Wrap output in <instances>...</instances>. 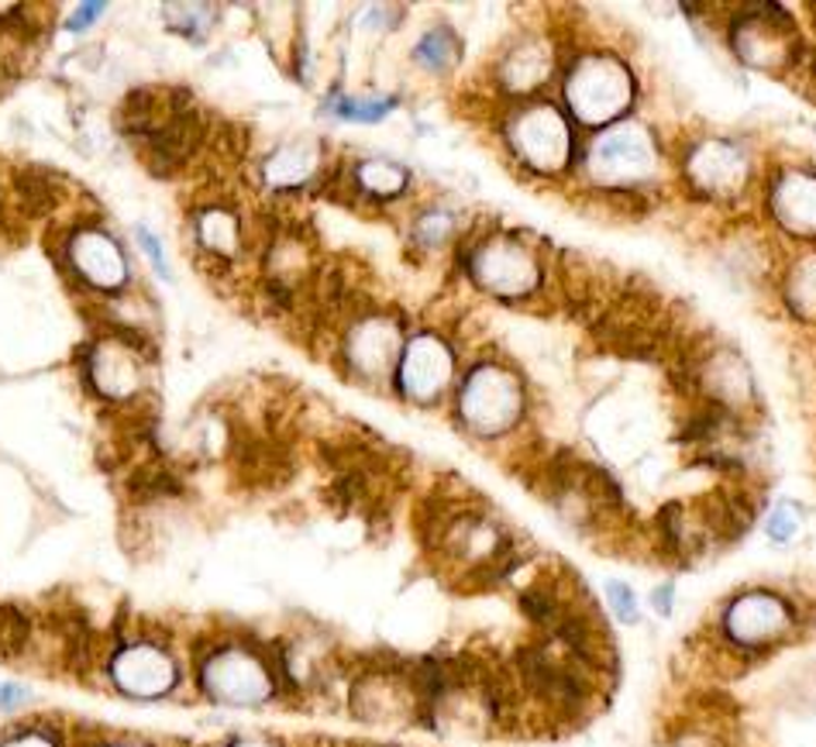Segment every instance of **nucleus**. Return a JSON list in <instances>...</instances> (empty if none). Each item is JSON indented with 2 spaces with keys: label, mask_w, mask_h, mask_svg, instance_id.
I'll list each match as a JSON object with an SVG mask.
<instances>
[{
  "label": "nucleus",
  "mask_w": 816,
  "mask_h": 747,
  "mask_svg": "<svg viewBox=\"0 0 816 747\" xmlns=\"http://www.w3.org/2000/svg\"><path fill=\"white\" fill-rule=\"evenodd\" d=\"M568 104L579 121L586 124H603L616 118L627 107L634 83L624 62L613 56H586L568 76Z\"/></svg>",
  "instance_id": "1"
},
{
  "label": "nucleus",
  "mask_w": 816,
  "mask_h": 747,
  "mask_svg": "<svg viewBox=\"0 0 816 747\" xmlns=\"http://www.w3.org/2000/svg\"><path fill=\"white\" fill-rule=\"evenodd\" d=\"M458 410H461V421H466L476 434H487V437L506 434L524 413L520 383L511 376V372L482 365L466 379V386H461Z\"/></svg>",
  "instance_id": "2"
},
{
  "label": "nucleus",
  "mask_w": 816,
  "mask_h": 747,
  "mask_svg": "<svg viewBox=\"0 0 816 747\" xmlns=\"http://www.w3.org/2000/svg\"><path fill=\"white\" fill-rule=\"evenodd\" d=\"M511 145L527 166L551 172V169L565 166L572 135H568V124L562 121L555 107L527 104L511 121Z\"/></svg>",
  "instance_id": "3"
},
{
  "label": "nucleus",
  "mask_w": 816,
  "mask_h": 747,
  "mask_svg": "<svg viewBox=\"0 0 816 747\" xmlns=\"http://www.w3.org/2000/svg\"><path fill=\"white\" fill-rule=\"evenodd\" d=\"M589 169L607 186H631L655 169V148L641 128H613L589 152Z\"/></svg>",
  "instance_id": "4"
},
{
  "label": "nucleus",
  "mask_w": 816,
  "mask_h": 747,
  "mask_svg": "<svg viewBox=\"0 0 816 747\" xmlns=\"http://www.w3.org/2000/svg\"><path fill=\"white\" fill-rule=\"evenodd\" d=\"M472 276L496 297H524L538 287V262L511 238H493L472 255Z\"/></svg>",
  "instance_id": "5"
},
{
  "label": "nucleus",
  "mask_w": 816,
  "mask_h": 747,
  "mask_svg": "<svg viewBox=\"0 0 816 747\" xmlns=\"http://www.w3.org/2000/svg\"><path fill=\"white\" fill-rule=\"evenodd\" d=\"M792 627V610L771 592H747L727 606L723 630L741 648H768Z\"/></svg>",
  "instance_id": "6"
},
{
  "label": "nucleus",
  "mask_w": 816,
  "mask_h": 747,
  "mask_svg": "<svg viewBox=\"0 0 816 747\" xmlns=\"http://www.w3.org/2000/svg\"><path fill=\"white\" fill-rule=\"evenodd\" d=\"M204 683L214 699L235 702V707H255V702L273 696L269 672L262 668L255 654H245V651L214 654L204 668Z\"/></svg>",
  "instance_id": "7"
},
{
  "label": "nucleus",
  "mask_w": 816,
  "mask_h": 747,
  "mask_svg": "<svg viewBox=\"0 0 816 747\" xmlns=\"http://www.w3.org/2000/svg\"><path fill=\"white\" fill-rule=\"evenodd\" d=\"M452 351L441 345L434 335L413 338L404 351V365H400V386L413 403H434L445 386L452 383Z\"/></svg>",
  "instance_id": "8"
},
{
  "label": "nucleus",
  "mask_w": 816,
  "mask_h": 747,
  "mask_svg": "<svg viewBox=\"0 0 816 747\" xmlns=\"http://www.w3.org/2000/svg\"><path fill=\"white\" fill-rule=\"evenodd\" d=\"M110 675H115V683L131 692V696H163L172 689L176 683V665L169 662V654H163L159 648H128L115 658V665H110Z\"/></svg>",
  "instance_id": "9"
},
{
  "label": "nucleus",
  "mask_w": 816,
  "mask_h": 747,
  "mask_svg": "<svg viewBox=\"0 0 816 747\" xmlns=\"http://www.w3.org/2000/svg\"><path fill=\"white\" fill-rule=\"evenodd\" d=\"M70 258H73V269L104 293L121 290L128 282L124 255L104 231H80L70 245Z\"/></svg>",
  "instance_id": "10"
},
{
  "label": "nucleus",
  "mask_w": 816,
  "mask_h": 747,
  "mask_svg": "<svg viewBox=\"0 0 816 747\" xmlns=\"http://www.w3.org/2000/svg\"><path fill=\"white\" fill-rule=\"evenodd\" d=\"M771 214L785 231L816 238V176L785 172L771 183Z\"/></svg>",
  "instance_id": "11"
},
{
  "label": "nucleus",
  "mask_w": 816,
  "mask_h": 747,
  "mask_svg": "<svg viewBox=\"0 0 816 747\" xmlns=\"http://www.w3.org/2000/svg\"><path fill=\"white\" fill-rule=\"evenodd\" d=\"M396 348H400V332H396V324L383 321V317H369L348 338L351 369H359L365 379H380L389 372Z\"/></svg>",
  "instance_id": "12"
},
{
  "label": "nucleus",
  "mask_w": 816,
  "mask_h": 747,
  "mask_svg": "<svg viewBox=\"0 0 816 747\" xmlns=\"http://www.w3.org/2000/svg\"><path fill=\"white\" fill-rule=\"evenodd\" d=\"M689 172L699 186L723 193V190H734L737 180H744V159L737 156V148H731L727 142H710L693 156Z\"/></svg>",
  "instance_id": "13"
},
{
  "label": "nucleus",
  "mask_w": 816,
  "mask_h": 747,
  "mask_svg": "<svg viewBox=\"0 0 816 747\" xmlns=\"http://www.w3.org/2000/svg\"><path fill=\"white\" fill-rule=\"evenodd\" d=\"M91 372H94V383L107 393V397H115V400H124V397H131V393L139 389V362L121 345L97 348L94 351V362H91Z\"/></svg>",
  "instance_id": "14"
},
{
  "label": "nucleus",
  "mask_w": 816,
  "mask_h": 747,
  "mask_svg": "<svg viewBox=\"0 0 816 747\" xmlns=\"http://www.w3.org/2000/svg\"><path fill=\"white\" fill-rule=\"evenodd\" d=\"M317 169V152L311 145H286L266 162V180L269 186H300L314 176Z\"/></svg>",
  "instance_id": "15"
},
{
  "label": "nucleus",
  "mask_w": 816,
  "mask_h": 747,
  "mask_svg": "<svg viewBox=\"0 0 816 747\" xmlns=\"http://www.w3.org/2000/svg\"><path fill=\"white\" fill-rule=\"evenodd\" d=\"M196 228H201V238L204 245L217 255H235L238 252V221L235 214L228 210H204L201 221H196Z\"/></svg>",
  "instance_id": "16"
},
{
  "label": "nucleus",
  "mask_w": 816,
  "mask_h": 747,
  "mask_svg": "<svg viewBox=\"0 0 816 747\" xmlns=\"http://www.w3.org/2000/svg\"><path fill=\"white\" fill-rule=\"evenodd\" d=\"M356 176H359V186L369 190V193H376V196H396V193H400V190L410 183L407 169L393 166V162H383V159H369V162H362V166L356 169Z\"/></svg>",
  "instance_id": "17"
},
{
  "label": "nucleus",
  "mask_w": 816,
  "mask_h": 747,
  "mask_svg": "<svg viewBox=\"0 0 816 747\" xmlns=\"http://www.w3.org/2000/svg\"><path fill=\"white\" fill-rule=\"evenodd\" d=\"M413 59L417 62H424L428 70H448V65L458 59V38L448 32V28H437V32H431L428 38H421V46H417V52H413Z\"/></svg>",
  "instance_id": "18"
},
{
  "label": "nucleus",
  "mask_w": 816,
  "mask_h": 747,
  "mask_svg": "<svg viewBox=\"0 0 816 747\" xmlns=\"http://www.w3.org/2000/svg\"><path fill=\"white\" fill-rule=\"evenodd\" d=\"M393 111L389 97H351V100H338V115L348 121H383Z\"/></svg>",
  "instance_id": "19"
},
{
  "label": "nucleus",
  "mask_w": 816,
  "mask_h": 747,
  "mask_svg": "<svg viewBox=\"0 0 816 747\" xmlns=\"http://www.w3.org/2000/svg\"><path fill=\"white\" fill-rule=\"evenodd\" d=\"M607 600L616 613V621L621 624H637L641 621V610H637V597L634 589L624 586V582H607Z\"/></svg>",
  "instance_id": "20"
},
{
  "label": "nucleus",
  "mask_w": 816,
  "mask_h": 747,
  "mask_svg": "<svg viewBox=\"0 0 816 747\" xmlns=\"http://www.w3.org/2000/svg\"><path fill=\"white\" fill-rule=\"evenodd\" d=\"M796 527H800V514H796L792 503H779V507L768 514V538L771 541L785 544L792 534H796Z\"/></svg>",
  "instance_id": "21"
},
{
  "label": "nucleus",
  "mask_w": 816,
  "mask_h": 747,
  "mask_svg": "<svg viewBox=\"0 0 816 747\" xmlns=\"http://www.w3.org/2000/svg\"><path fill=\"white\" fill-rule=\"evenodd\" d=\"M448 231H452V217L445 210H431L417 221V238H424V241H445Z\"/></svg>",
  "instance_id": "22"
},
{
  "label": "nucleus",
  "mask_w": 816,
  "mask_h": 747,
  "mask_svg": "<svg viewBox=\"0 0 816 747\" xmlns=\"http://www.w3.org/2000/svg\"><path fill=\"white\" fill-rule=\"evenodd\" d=\"M672 582H665V586H658L655 592H651V603H655V610L661 613V617H669L672 613Z\"/></svg>",
  "instance_id": "23"
},
{
  "label": "nucleus",
  "mask_w": 816,
  "mask_h": 747,
  "mask_svg": "<svg viewBox=\"0 0 816 747\" xmlns=\"http://www.w3.org/2000/svg\"><path fill=\"white\" fill-rule=\"evenodd\" d=\"M0 747H56V744L49 737H41V734H25V737H14V740L0 744Z\"/></svg>",
  "instance_id": "24"
},
{
  "label": "nucleus",
  "mask_w": 816,
  "mask_h": 747,
  "mask_svg": "<svg viewBox=\"0 0 816 747\" xmlns=\"http://www.w3.org/2000/svg\"><path fill=\"white\" fill-rule=\"evenodd\" d=\"M142 245L148 249L152 262H156V269H163V273H166V258H163V252H159V245H156V238H152L148 231H142Z\"/></svg>",
  "instance_id": "25"
},
{
  "label": "nucleus",
  "mask_w": 816,
  "mask_h": 747,
  "mask_svg": "<svg viewBox=\"0 0 816 747\" xmlns=\"http://www.w3.org/2000/svg\"><path fill=\"white\" fill-rule=\"evenodd\" d=\"M100 11H104L100 4H91V8H83V11L76 14V21H73V28H80V25H91V21H94L91 14H100Z\"/></svg>",
  "instance_id": "26"
},
{
  "label": "nucleus",
  "mask_w": 816,
  "mask_h": 747,
  "mask_svg": "<svg viewBox=\"0 0 816 747\" xmlns=\"http://www.w3.org/2000/svg\"><path fill=\"white\" fill-rule=\"evenodd\" d=\"M231 747H276V744H266V740H238Z\"/></svg>",
  "instance_id": "27"
}]
</instances>
